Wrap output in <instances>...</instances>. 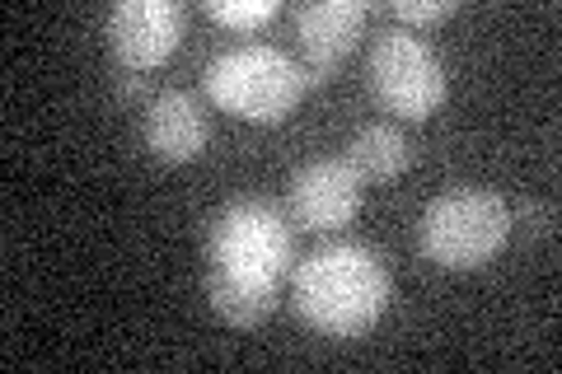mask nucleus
Returning <instances> with one entry per match:
<instances>
[{
    "mask_svg": "<svg viewBox=\"0 0 562 374\" xmlns=\"http://www.w3.org/2000/svg\"><path fill=\"white\" fill-rule=\"evenodd\" d=\"M291 216L268 197H239L206 229V299L231 328H258L291 272Z\"/></svg>",
    "mask_w": 562,
    "mask_h": 374,
    "instance_id": "obj_1",
    "label": "nucleus"
},
{
    "mask_svg": "<svg viewBox=\"0 0 562 374\" xmlns=\"http://www.w3.org/2000/svg\"><path fill=\"white\" fill-rule=\"evenodd\" d=\"M394 299V281L380 253L366 243H328L310 253L291 276V305L314 332L361 337L380 324Z\"/></svg>",
    "mask_w": 562,
    "mask_h": 374,
    "instance_id": "obj_2",
    "label": "nucleus"
},
{
    "mask_svg": "<svg viewBox=\"0 0 562 374\" xmlns=\"http://www.w3.org/2000/svg\"><path fill=\"white\" fill-rule=\"evenodd\" d=\"M516 229V211L506 197L487 188H450L441 192L417 225V243L427 262L446 267V272H473L502 253V243Z\"/></svg>",
    "mask_w": 562,
    "mask_h": 374,
    "instance_id": "obj_3",
    "label": "nucleus"
},
{
    "mask_svg": "<svg viewBox=\"0 0 562 374\" xmlns=\"http://www.w3.org/2000/svg\"><path fill=\"white\" fill-rule=\"evenodd\" d=\"M202 80H206V94L216 109L249 117V122L286 117L310 89L305 66L295 61L291 52L268 47V43H244V47L211 57Z\"/></svg>",
    "mask_w": 562,
    "mask_h": 374,
    "instance_id": "obj_4",
    "label": "nucleus"
},
{
    "mask_svg": "<svg viewBox=\"0 0 562 374\" xmlns=\"http://www.w3.org/2000/svg\"><path fill=\"white\" fill-rule=\"evenodd\" d=\"M366 70H371V84H375L384 109L408 117V122L431 117L446 103V66H441V57H436V52L403 24H390V29L375 33Z\"/></svg>",
    "mask_w": 562,
    "mask_h": 374,
    "instance_id": "obj_5",
    "label": "nucleus"
},
{
    "mask_svg": "<svg viewBox=\"0 0 562 374\" xmlns=\"http://www.w3.org/2000/svg\"><path fill=\"white\" fill-rule=\"evenodd\" d=\"M103 33L122 70H150L179 47L183 5L179 0H117Z\"/></svg>",
    "mask_w": 562,
    "mask_h": 374,
    "instance_id": "obj_6",
    "label": "nucleus"
},
{
    "mask_svg": "<svg viewBox=\"0 0 562 374\" xmlns=\"http://www.w3.org/2000/svg\"><path fill=\"white\" fill-rule=\"evenodd\" d=\"M366 178L347 159H310L286 188V216L301 229H342L361 211Z\"/></svg>",
    "mask_w": 562,
    "mask_h": 374,
    "instance_id": "obj_7",
    "label": "nucleus"
},
{
    "mask_svg": "<svg viewBox=\"0 0 562 374\" xmlns=\"http://www.w3.org/2000/svg\"><path fill=\"white\" fill-rule=\"evenodd\" d=\"M366 0H314V5L295 10V38L305 47V80L328 84L338 61L357 47L366 29Z\"/></svg>",
    "mask_w": 562,
    "mask_h": 374,
    "instance_id": "obj_8",
    "label": "nucleus"
},
{
    "mask_svg": "<svg viewBox=\"0 0 562 374\" xmlns=\"http://www.w3.org/2000/svg\"><path fill=\"white\" fill-rule=\"evenodd\" d=\"M206 136H211L206 109L188 89H160L146 103V146L160 165H188V159H198L206 150Z\"/></svg>",
    "mask_w": 562,
    "mask_h": 374,
    "instance_id": "obj_9",
    "label": "nucleus"
},
{
    "mask_svg": "<svg viewBox=\"0 0 562 374\" xmlns=\"http://www.w3.org/2000/svg\"><path fill=\"white\" fill-rule=\"evenodd\" d=\"M347 165L357 169L366 183H384V178H398L408 169V136H403L394 122H371L351 136L347 146Z\"/></svg>",
    "mask_w": 562,
    "mask_h": 374,
    "instance_id": "obj_10",
    "label": "nucleus"
},
{
    "mask_svg": "<svg viewBox=\"0 0 562 374\" xmlns=\"http://www.w3.org/2000/svg\"><path fill=\"white\" fill-rule=\"evenodd\" d=\"M206 14L216 24H231V29H258V24H268L277 5L272 0H206Z\"/></svg>",
    "mask_w": 562,
    "mask_h": 374,
    "instance_id": "obj_11",
    "label": "nucleus"
},
{
    "mask_svg": "<svg viewBox=\"0 0 562 374\" xmlns=\"http://www.w3.org/2000/svg\"><path fill=\"white\" fill-rule=\"evenodd\" d=\"M390 14L403 29L408 24H441V20L454 14V0H394Z\"/></svg>",
    "mask_w": 562,
    "mask_h": 374,
    "instance_id": "obj_12",
    "label": "nucleus"
},
{
    "mask_svg": "<svg viewBox=\"0 0 562 374\" xmlns=\"http://www.w3.org/2000/svg\"><path fill=\"white\" fill-rule=\"evenodd\" d=\"M520 216H525V229H530V235H549L553 229V206H543V202H525Z\"/></svg>",
    "mask_w": 562,
    "mask_h": 374,
    "instance_id": "obj_13",
    "label": "nucleus"
},
{
    "mask_svg": "<svg viewBox=\"0 0 562 374\" xmlns=\"http://www.w3.org/2000/svg\"><path fill=\"white\" fill-rule=\"evenodd\" d=\"M146 94V80H140V70H122V99H140Z\"/></svg>",
    "mask_w": 562,
    "mask_h": 374,
    "instance_id": "obj_14",
    "label": "nucleus"
}]
</instances>
